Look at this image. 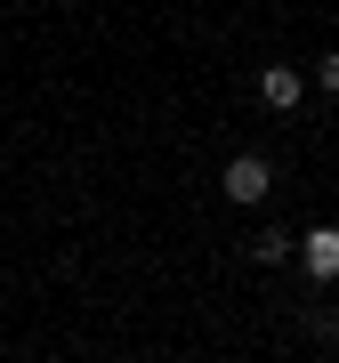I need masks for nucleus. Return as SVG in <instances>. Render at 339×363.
Instances as JSON below:
<instances>
[{
    "mask_svg": "<svg viewBox=\"0 0 339 363\" xmlns=\"http://www.w3.org/2000/svg\"><path fill=\"white\" fill-rule=\"evenodd\" d=\"M267 186H274V169L259 162V154H235V162H226V202H267Z\"/></svg>",
    "mask_w": 339,
    "mask_h": 363,
    "instance_id": "obj_1",
    "label": "nucleus"
},
{
    "mask_svg": "<svg viewBox=\"0 0 339 363\" xmlns=\"http://www.w3.org/2000/svg\"><path fill=\"white\" fill-rule=\"evenodd\" d=\"M299 259H307L315 283H339V226H307L299 234Z\"/></svg>",
    "mask_w": 339,
    "mask_h": 363,
    "instance_id": "obj_2",
    "label": "nucleus"
},
{
    "mask_svg": "<svg viewBox=\"0 0 339 363\" xmlns=\"http://www.w3.org/2000/svg\"><path fill=\"white\" fill-rule=\"evenodd\" d=\"M259 97L274 105V113H291V105H299V73H291V65H267L259 73Z\"/></svg>",
    "mask_w": 339,
    "mask_h": 363,
    "instance_id": "obj_3",
    "label": "nucleus"
},
{
    "mask_svg": "<svg viewBox=\"0 0 339 363\" xmlns=\"http://www.w3.org/2000/svg\"><path fill=\"white\" fill-rule=\"evenodd\" d=\"M291 242H299V234H283V226H259V234H250V259H259V267H274V259H291Z\"/></svg>",
    "mask_w": 339,
    "mask_h": 363,
    "instance_id": "obj_4",
    "label": "nucleus"
},
{
    "mask_svg": "<svg viewBox=\"0 0 339 363\" xmlns=\"http://www.w3.org/2000/svg\"><path fill=\"white\" fill-rule=\"evenodd\" d=\"M323 89H331V97H339V49H331V57H323Z\"/></svg>",
    "mask_w": 339,
    "mask_h": 363,
    "instance_id": "obj_5",
    "label": "nucleus"
}]
</instances>
